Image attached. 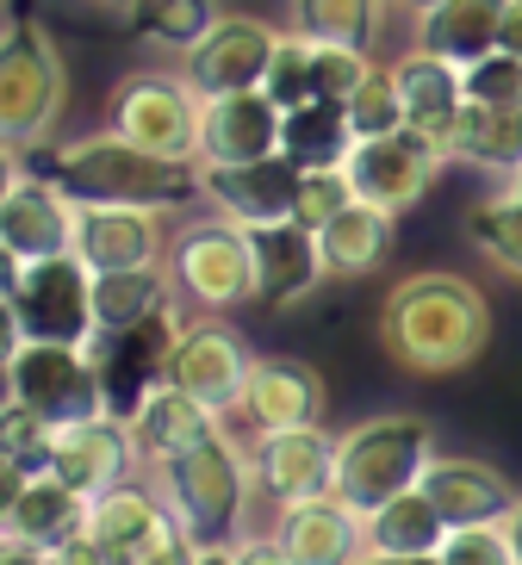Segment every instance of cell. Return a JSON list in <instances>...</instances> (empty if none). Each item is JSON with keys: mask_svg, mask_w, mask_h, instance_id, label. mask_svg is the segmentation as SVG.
<instances>
[{"mask_svg": "<svg viewBox=\"0 0 522 565\" xmlns=\"http://www.w3.org/2000/svg\"><path fill=\"white\" fill-rule=\"evenodd\" d=\"M380 349L411 380H460L491 349V299L460 274H411L380 299Z\"/></svg>", "mask_w": 522, "mask_h": 565, "instance_id": "obj_1", "label": "cell"}, {"mask_svg": "<svg viewBox=\"0 0 522 565\" xmlns=\"http://www.w3.org/2000/svg\"><path fill=\"white\" fill-rule=\"evenodd\" d=\"M38 174H51L75 205H143V212H181L200 200V168L162 162V156L137 150L131 137L113 125L87 137H63L38 150Z\"/></svg>", "mask_w": 522, "mask_h": 565, "instance_id": "obj_2", "label": "cell"}, {"mask_svg": "<svg viewBox=\"0 0 522 565\" xmlns=\"http://www.w3.org/2000/svg\"><path fill=\"white\" fill-rule=\"evenodd\" d=\"M429 460H436V423H429V416H411V411L361 416L354 429L337 435L330 491H337L354 515H373L380 503L417 491Z\"/></svg>", "mask_w": 522, "mask_h": 565, "instance_id": "obj_3", "label": "cell"}, {"mask_svg": "<svg viewBox=\"0 0 522 565\" xmlns=\"http://www.w3.org/2000/svg\"><path fill=\"white\" fill-rule=\"evenodd\" d=\"M150 484L162 491L169 515L187 529V541H236L243 534V515H249V454L236 448V435H212L205 448L181 454V460L150 466Z\"/></svg>", "mask_w": 522, "mask_h": 565, "instance_id": "obj_4", "label": "cell"}, {"mask_svg": "<svg viewBox=\"0 0 522 565\" xmlns=\"http://www.w3.org/2000/svg\"><path fill=\"white\" fill-rule=\"evenodd\" d=\"M162 267H169L174 299L205 317H231L243 305H255V249H249V224H236V217L212 212L174 224Z\"/></svg>", "mask_w": 522, "mask_h": 565, "instance_id": "obj_5", "label": "cell"}, {"mask_svg": "<svg viewBox=\"0 0 522 565\" xmlns=\"http://www.w3.org/2000/svg\"><path fill=\"white\" fill-rule=\"evenodd\" d=\"M68 106V68L56 56L51 32L38 19L0 25V143L13 150H44L63 125Z\"/></svg>", "mask_w": 522, "mask_h": 565, "instance_id": "obj_6", "label": "cell"}, {"mask_svg": "<svg viewBox=\"0 0 522 565\" xmlns=\"http://www.w3.org/2000/svg\"><path fill=\"white\" fill-rule=\"evenodd\" d=\"M0 385H7L13 404L44 416L51 429H68V423H82V416L113 411L100 361L87 349H75V342H19V354L7 361Z\"/></svg>", "mask_w": 522, "mask_h": 565, "instance_id": "obj_7", "label": "cell"}, {"mask_svg": "<svg viewBox=\"0 0 522 565\" xmlns=\"http://www.w3.org/2000/svg\"><path fill=\"white\" fill-rule=\"evenodd\" d=\"M113 131L131 137L137 150L162 156V162L200 168V94L187 75L169 68H137L113 87Z\"/></svg>", "mask_w": 522, "mask_h": 565, "instance_id": "obj_8", "label": "cell"}, {"mask_svg": "<svg viewBox=\"0 0 522 565\" xmlns=\"http://www.w3.org/2000/svg\"><path fill=\"white\" fill-rule=\"evenodd\" d=\"M19 330L25 342H75V349H94V274L75 249L51 255V262H25V280H19Z\"/></svg>", "mask_w": 522, "mask_h": 565, "instance_id": "obj_9", "label": "cell"}, {"mask_svg": "<svg viewBox=\"0 0 522 565\" xmlns=\"http://www.w3.org/2000/svg\"><path fill=\"white\" fill-rule=\"evenodd\" d=\"M249 373H255V349L224 317L200 311V323H181L174 354H169V380L181 392H193V398L212 404L219 416H236L243 411V392H249Z\"/></svg>", "mask_w": 522, "mask_h": 565, "instance_id": "obj_10", "label": "cell"}, {"mask_svg": "<svg viewBox=\"0 0 522 565\" xmlns=\"http://www.w3.org/2000/svg\"><path fill=\"white\" fill-rule=\"evenodd\" d=\"M441 156L411 131H386V137H354V150L342 156V174H349L354 200L380 205V212L405 217L411 205L441 181Z\"/></svg>", "mask_w": 522, "mask_h": 565, "instance_id": "obj_11", "label": "cell"}, {"mask_svg": "<svg viewBox=\"0 0 522 565\" xmlns=\"http://www.w3.org/2000/svg\"><path fill=\"white\" fill-rule=\"evenodd\" d=\"M44 472H56L63 484H75L82 498H100V491H113V484L143 479V448H137V435H131V416L100 411V416H82V423L56 429Z\"/></svg>", "mask_w": 522, "mask_h": 565, "instance_id": "obj_12", "label": "cell"}, {"mask_svg": "<svg viewBox=\"0 0 522 565\" xmlns=\"http://www.w3.org/2000/svg\"><path fill=\"white\" fill-rule=\"evenodd\" d=\"M274 44H280V25H268V19H255V13H219V25L181 56V75L193 82L200 100L243 94V87H262Z\"/></svg>", "mask_w": 522, "mask_h": 565, "instance_id": "obj_13", "label": "cell"}, {"mask_svg": "<svg viewBox=\"0 0 522 565\" xmlns=\"http://www.w3.org/2000/svg\"><path fill=\"white\" fill-rule=\"evenodd\" d=\"M280 106L262 87L200 100V168H243L280 156Z\"/></svg>", "mask_w": 522, "mask_h": 565, "instance_id": "obj_14", "label": "cell"}, {"mask_svg": "<svg viewBox=\"0 0 522 565\" xmlns=\"http://www.w3.org/2000/svg\"><path fill=\"white\" fill-rule=\"evenodd\" d=\"M169 212L143 205H82L75 224V255L87 274H118V267H162L169 262Z\"/></svg>", "mask_w": 522, "mask_h": 565, "instance_id": "obj_15", "label": "cell"}, {"mask_svg": "<svg viewBox=\"0 0 522 565\" xmlns=\"http://www.w3.org/2000/svg\"><path fill=\"white\" fill-rule=\"evenodd\" d=\"M249 249H255V305L262 311H299L330 280L318 255V231H305L299 217L249 224Z\"/></svg>", "mask_w": 522, "mask_h": 565, "instance_id": "obj_16", "label": "cell"}, {"mask_svg": "<svg viewBox=\"0 0 522 565\" xmlns=\"http://www.w3.org/2000/svg\"><path fill=\"white\" fill-rule=\"evenodd\" d=\"M249 472H255V491L274 498V510L280 503H299V498H323L330 491V472H337V435L323 429V423L255 435Z\"/></svg>", "mask_w": 522, "mask_h": 565, "instance_id": "obj_17", "label": "cell"}, {"mask_svg": "<svg viewBox=\"0 0 522 565\" xmlns=\"http://www.w3.org/2000/svg\"><path fill=\"white\" fill-rule=\"evenodd\" d=\"M75 224H82V205L68 200L51 174L25 168L19 186L0 205V243L19 255V262H51V255L75 249Z\"/></svg>", "mask_w": 522, "mask_h": 565, "instance_id": "obj_18", "label": "cell"}, {"mask_svg": "<svg viewBox=\"0 0 522 565\" xmlns=\"http://www.w3.org/2000/svg\"><path fill=\"white\" fill-rule=\"evenodd\" d=\"M125 416H131V435H137V448H143V466L181 460V454L205 448L212 435H224V416L212 404H200L193 392H181L169 373L143 385Z\"/></svg>", "mask_w": 522, "mask_h": 565, "instance_id": "obj_19", "label": "cell"}, {"mask_svg": "<svg viewBox=\"0 0 522 565\" xmlns=\"http://www.w3.org/2000/svg\"><path fill=\"white\" fill-rule=\"evenodd\" d=\"M323 373L311 361H292V354H255V373H249V392H243V423L255 435H274V429H305V423H323Z\"/></svg>", "mask_w": 522, "mask_h": 565, "instance_id": "obj_20", "label": "cell"}, {"mask_svg": "<svg viewBox=\"0 0 522 565\" xmlns=\"http://www.w3.org/2000/svg\"><path fill=\"white\" fill-rule=\"evenodd\" d=\"M423 498L441 510L448 529H472V522H504L510 503L522 498L504 479V466L479 460V454H441L423 466Z\"/></svg>", "mask_w": 522, "mask_h": 565, "instance_id": "obj_21", "label": "cell"}, {"mask_svg": "<svg viewBox=\"0 0 522 565\" xmlns=\"http://www.w3.org/2000/svg\"><path fill=\"white\" fill-rule=\"evenodd\" d=\"M200 200L219 217H236V224H280L299 205V168L287 156L243 168H200Z\"/></svg>", "mask_w": 522, "mask_h": 565, "instance_id": "obj_22", "label": "cell"}, {"mask_svg": "<svg viewBox=\"0 0 522 565\" xmlns=\"http://www.w3.org/2000/svg\"><path fill=\"white\" fill-rule=\"evenodd\" d=\"M268 534L287 547L292 565H354L361 559V515H354L337 491L280 503Z\"/></svg>", "mask_w": 522, "mask_h": 565, "instance_id": "obj_23", "label": "cell"}, {"mask_svg": "<svg viewBox=\"0 0 522 565\" xmlns=\"http://www.w3.org/2000/svg\"><path fill=\"white\" fill-rule=\"evenodd\" d=\"M162 529H174V515H169V503H162V491H156L150 479L113 484L100 498H87V534L106 547L113 565H131Z\"/></svg>", "mask_w": 522, "mask_h": 565, "instance_id": "obj_24", "label": "cell"}, {"mask_svg": "<svg viewBox=\"0 0 522 565\" xmlns=\"http://www.w3.org/2000/svg\"><path fill=\"white\" fill-rule=\"evenodd\" d=\"M398 249V217L367 200H349L330 224H318V255L330 280H373Z\"/></svg>", "mask_w": 522, "mask_h": 565, "instance_id": "obj_25", "label": "cell"}, {"mask_svg": "<svg viewBox=\"0 0 522 565\" xmlns=\"http://www.w3.org/2000/svg\"><path fill=\"white\" fill-rule=\"evenodd\" d=\"M504 7L510 0H436L429 13H417V38L411 44H423V51H436V56L467 68L486 51H498Z\"/></svg>", "mask_w": 522, "mask_h": 565, "instance_id": "obj_26", "label": "cell"}, {"mask_svg": "<svg viewBox=\"0 0 522 565\" xmlns=\"http://www.w3.org/2000/svg\"><path fill=\"white\" fill-rule=\"evenodd\" d=\"M7 529L51 553V547H63V541H75V534H87V498L75 491V484H63L56 472H32Z\"/></svg>", "mask_w": 522, "mask_h": 565, "instance_id": "obj_27", "label": "cell"}, {"mask_svg": "<svg viewBox=\"0 0 522 565\" xmlns=\"http://www.w3.org/2000/svg\"><path fill=\"white\" fill-rule=\"evenodd\" d=\"M386 68H392V82H398V100H405V125L448 118V113H460V100H467L460 63H448V56H436V51H423V44L398 51Z\"/></svg>", "mask_w": 522, "mask_h": 565, "instance_id": "obj_28", "label": "cell"}, {"mask_svg": "<svg viewBox=\"0 0 522 565\" xmlns=\"http://www.w3.org/2000/svg\"><path fill=\"white\" fill-rule=\"evenodd\" d=\"M162 305H174L169 267H118V274H94V330L100 335L137 330V323L156 317Z\"/></svg>", "mask_w": 522, "mask_h": 565, "instance_id": "obj_29", "label": "cell"}, {"mask_svg": "<svg viewBox=\"0 0 522 565\" xmlns=\"http://www.w3.org/2000/svg\"><path fill=\"white\" fill-rule=\"evenodd\" d=\"M441 541H448V522L423 498V484L361 515V553H441Z\"/></svg>", "mask_w": 522, "mask_h": 565, "instance_id": "obj_30", "label": "cell"}, {"mask_svg": "<svg viewBox=\"0 0 522 565\" xmlns=\"http://www.w3.org/2000/svg\"><path fill=\"white\" fill-rule=\"evenodd\" d=\"M455 162L486 168V174H516L522 168V113L460 100L455 113Z\"/></svg>", "mask_w": 522, "mask_h": 565, "instance_id": "obj_31", "label": "cell"}, {"mask_svg": "<svg viewBox=\"0 0 522 565\" xmlns=\"http://www.w3.org/2000/svg\"><path fill=\"white\" fill-rule=\"evenodd\" d=\"M354 150L349 106L337 100H305L280 118V156L292 168H342V156Z\"/></svg>", "mask_w": 522, "mask_h": 565, "instance_id": "obj_32", "label": "cell"}, {"mask_svg": "<svg viewBox=\"0 0 522 565\" xmlns=\"http://www.w3.org/2000/svg\"><path fill=\"white\" fill-rule=\"evenodd\" d=\"M386 13L392 0H287V32L373 51V38L386 32Z\"/></svg>", "mask_w": 522, "mask_h": 565, "instance_id": "obj_33", "label": "cell"}, {"mask_svg": "<svg viewBox=\"0 0 522 565\" xmlns=\"http://www.w3.org/2000/svg\"><path fill=\"white\" fill-rule=\"evenodd\" d=\"M118 19L143 44H156V51H169V56H187L219 25V0H137L131 13H118Z\"/></svg>", "mask_w": 522, "mask_h": 565, "instance_id": "obj_34", "label": "cell"}, {"mask_svg": "<svg viewBox=\"0 0 522 565\" xmlns=\"http://www.w3.org/2000/svg\"><path fill=\"white\" fill-rule=\"evenodd\" d=\"M467 243L486 255L498 274L522 280V200L510 186H498V193L467 205Z\"/></svg>", "mask_w": 522, "mask_h": 565, "instance_id": "obj_35", "label": "cell"}, {"mask_svg": "<svg viewBox=\"0 0 522 565\" xmlns=\"http://www.w3.org/2000/svg\"><path fill=\"white\" fill-rule=\"evenodd\" d=\"M373 51H361V44H318L311 38V94L318 100H337V106H349L354 100V87L373 75Z\"/></svg>", "mask_w": 522, "mask_h": 565, "instance_id": "obj_36", "label": "cell"}, {"mask_svg": "<svg viewBox=\"0 0 522 565\" xmlns=\"http://www.w3.org/2000/svg\"><path fill=\"white\" fill-rule=\"evenodd\" d=\"M262 94H268L280 113L318 100V94H311V38L280 32V44H274V56H268V75H262Z\"/></svg>", "mask_w": 522, "mask_h": 565, "instance_id": "obj_37", "label": "cell"}, {"mask_svg": "<svg viewBox=\"0 0 522 565\" xmlns=\"http://www.w3.org/2000/svg\"><path fill=\"white\" fill-rule=\"evenodd\" d=\"M349 125L354 137H386V131H405V100H398V82H392V68L380 63L367 82L354 87L349 100Z\"/></svg>", "mask_w": 522, "mask_h": 565, "instance_id": "obj_38", "label": "cell"}, {"mask_svg": "<svg viewBox=\"0 0 522 565\" xmlns=\"http://www.w3.org/2000/svg\"><path fill=\"white\" fill-rule=\"evenodd\" d=\"M460 82H467V100L498 106V113H522V56L486 51L479 63L460 68Z\"/></svg>", "mask_w": 522, "mask_h": 565, "instance_id": "obj_39", "label": "cell"}, {"mask_svg": "<svg viewBox=\"0 0 522 565\" xmlns=\"http://www.w3.org/2000/svg\"><path fill=\"white\" fill-rule=\"evenodd\" d=\"M51 441H56V429L44 423L38 411H25V404H0V448L13 454L25 472H44V460H51Z\"/></svg>", "mask_w": 522, "mask_h": 565, "instance_id": "obj_40", "label": "cell"}, {"mask_svg": "<svg viewBox=\"0 0 522 565\" xmlns=\"http://www.w3.org/2000/svg\"><path fill=\"white\" fill-rule=\"evenodd\" d=\"M441 565H522L516 547H510L504 522H472V529H448V541H441L436 553Z\"/></svg>", "mask_w": 522, "mask_h": 565, "instance_id": "obj_41", "label": "cell"}, {"mask_svg": "<svg viewBox=\"0 0 522 565\" xmlns=\"http://www.w3.org/2000/svg\"><path fill=\"white\" fill-rule=\"evenodd\" d=\"M349 200H354V186L342 168H299V205H292V217H299L305 231L330 224Z\"/></svg>", "mask_w": 522, "mask_h": 565, "instance_id": "obj_42", "label": "cell"}, {"mask_svg": "<svg viewBox=\"0 0 522 565\" xmlns=\"http://www.w3.org/2000/svg\"><path fill=\"white\" fill-rule=\"evenodd\" d=\"M236 565H292L274 534H236Z\"/></svg>", "mask_w": 522, "mask_h": 565, "instance_id": "obj_43", "label": "cell"}, {"mask_svg": "<svg viewBox=\"0 0 522 565\" xmlns=\"http://www.w3.org/2000/svg\"><path fill=\"white\" fill-rule=\"evenodd\" d=\"M25 479H32V472H25L13 454L0 448V529L13 522V503H19V491H25Z\"/></svg>", "mask_w": 522, "mask_h": 565, "instance_id": "obj_44", "label": "cell"}, {"mask_svg": "<svg viewBox=\"0 0 522 565\" xmlns=\"http://www.w3.org/2000/svg\"><path fill=\"white\" fill-rule=\"evenodd\" d=\"M51 565H113V559H106V547L94 541V534H75V541L51 547Z\"/></svg>", "mask_w": 522, "mask_h": 565, "instance_id": "obj_45", "label": "cell"}, {"mask_svg": "<svg viewBox=\"0 0 522 565\" xmlns=\"http://www.w3.org/2000/svg\"><path fill=\"white\" fill-rule=\"evenodd\" d=\"M0 565H51V553L38 547V541H25V534L0 529Z\"/></svg>", "mask_w": 522, "mask_h": 565, "instance_id": "obj_46", "label": "cell"}, {"mask_svg": "<svg viewBox=\"0 0 522 565\" xmlns=\"http://www.w3.org/2000/svg\"><path fill=\"white\" fill-rule=\"evenodd\" d=\"M19 342H25V330H19V311H13V299H0V373H7V361L19 354Z\"/></svg>", "mask_w": 522, "mask_h": 565, "instance_id": "obj_47", "label": "cell"}, {"mask_svg": "<svg viewBox=\"0 0 522 565\" xmlns=\"http://www.w3.org/2000/svg\"><path fill=\"white\" fill-rule=\"evenodd\" d=\"M25 150H13V143H0V205H7V193L19 186V174H25Z\"/></svg>", "mask_w": 522, "mask_h": 565, "instance_id": "obj_48", "label": "cell"}, {"mask_svg": "<svg viewBox=\"0 0 522 565\" xmlns=\"http://www.w3.org/2000/svg\"><path fill=\"white\" fill-rule=\"evenodd\" d=\"M187 565H236V541H193Z\"/></svg>", "mask_w": 522, "mask_h": 565, "instance_id": "obj_49", "label": "cell"}, {"mask_svg": "<svg viewBox=\"0 0 522 565\" xmlns=\"http://www.w3.org/2000/svg\"><path fill=\"white\" fill-rule=\"evenodd\" d=\"M19 280H25V262L0 243V299H19Z\"/></svg>", "mask_w": 522, "mask_h": 565, "instance_id": "obj_50", "label": "cell"}, {"mask_svg": "<svg viewBox=\"0 0 522 565\" xmlns=\"http://www.w3.org/2000/svg\"><path fill=\"white\" fill-rule=\"evenodd\" d=\"M498 51L522 56V0H510V7H504V32H498Z\"/></svg>", "mask_w": 522, "mask_h": 565, "instance_id": "obj_51", "label": "cell"}, {"mask_svg": "<svg viewBox=\"0 0 522 565\" xmlns=\"http://www.w3.org/2000/svg\"><path fill=\"white\" fill-rule=\"evenodd\" d=\"M354 565H441L436 553H361Z\"/></svg>", "mask_w": 522, "mask_h": 565, "instance_id": "obj_52", "label": "cell"}, {"mask_svg": "<svg viewBox=\"0 0 522 565\" xmlns=\"http://www.w3.org/2000/svg\"><path fill=\"white\" fill-rule=\"evenodd\" d=\"M504 534H510V547H516V559H522V498L510 503V515H504Z\"/></svg>", "mask_w": 522, "mask_h": 565, "instance_id": "obj_53", "label": "cell"}, {"mask_svg": "<svg viewBox=\"0 0 522 565\" xmlns=\"http://www.w3.org/2000/svg\"><path fill=\"white\" fill-rule=\"evenodd\" d=\"M392 7H398V13H429L436 0H392Z\"/></svg>", "mask_w": 522, "mask_h": 565, "instance_id": "obj_54", "label": "cell"}, {"mask_svg": "<svg viewBox=\"0 0 522 565\" xmlns=\"http://www.w3.org/2000/svg\"><path fill=\"white\" fill-rule=\"evenodd\" d=\"M87 7H106V13H131L137 0H87Z\"/></svg>", "mask_w": 522, "mask_h": 565, "instance_id": "obj_55", "label": "cell"}, {"mask_svg": "<svg viewBox=\"0 0 522 565\" xmlns=\"http://www.w3.org/2000/svg\"><path fill=\"white\" fill-rule=\"evenodd\" d=\"M510 193H516V200H522V168H516V174H510Z\"/></svg>", "mask_w": 522, "mask_h": 565, "instance_id": "obj_56", "label": "cell"}, {"mask_svg": "<svg viewBox=\"0 0 522 565\" xmlns=\"http://www.w3.org/2000/svg\"><path fill=\"white\" fill-rule=\"evenodd\" d=\"M0 404H7V385H0Z\"/></svg>", "mask_w": 522, "mask_h": 565, "instance_id": "obj_57", "label": "cell"}]
</instances>
